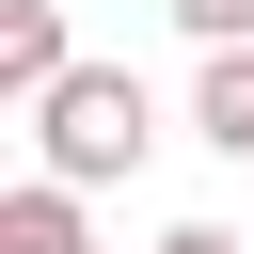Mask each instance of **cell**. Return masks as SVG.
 Segmentation results:
<instances>
[{
  "instance_id": "cell-1",
  "label": "cell",
  "mask_w": 254,
  "mask_h": 254,
  "mask_svg": "<svg viewBox=\"0 0 254 254\" xmlns=\"http://www.w3.org/2000/svg\"><path fill=\"white\" fill-rule=\"evenodd\" d=\"M143 143H159V95H143L127 64H79V79H48V95H32V175H64V190L143 175Z\"/></svg>"
},
{
  "instance_id": "cell-2",
  "label": "cell",
  "mask_w": 254,
  "mask_h": 254,
  "mask_svg": "<svg viewBox=\"0 0 254 254\" xmlns=\"http://www.w3.org/2000/svg\"><path fill=\"white\" fill-rule=\"evenodd\" d=\"M48 79H79V48H64V0H0V95L32 111Z\"/></svg>"
},
{
  "instance_id": "cell-3",
  "label": "cell",
  "mask_w": 254,
  "mask_h": 254,
  "mask_svg": "<svg viewBox=\"0 0 254 254\" xmlns=\"http://www.w3.org/2000/svg\"><path fill=\"white\" fill-rule=\"evenodd\" d=\"M0 254H95L79 190H64V175H16V190H0Z\"/></svg>"
},
{
  "instance_id": "cell-4",
  "label": "cell",
  "mask_w": 254,
  "mask_h": 254,
  "mask_svg": "<svg viewBox=\"0 0 254 254\" xmlns=\"http://www.w3.org/2000/svg\"><path fill=\"white\" fill-rule=\"evenodd\" d=\"M190 127L254 175V48H206V79H190Z\"/></svg>"
},
{
  "instance_id": "cell-5",
  "label": "cell",
  "mask_w": 254,
  "mask_h": 254,
  "mask_svg": "<svg viewBox=\"0 0 254 254\" xmlns=\"http://www.w3.org/2000/svg\"><path fill=\"white\" fill-rule=\"evenodd\" d=\"M159 16H175L190 48H254V0H159Z\"/></svg>"
},
{
  "instance_id": "cell-6",
  "label": "cell",
  "mask_w": 254,
  "mask_h": 254,
  "mask_svg": "<svg viewBox=\"0 0 254 254\" xmlns=\"http://www.w3.org/2000/svg\"><path fill=\"white\" fill-rule=\"evenodd\" d=\"M159 254H238V238H222V222H175V238H159Z\"/></svg>"
}]
</instances>
